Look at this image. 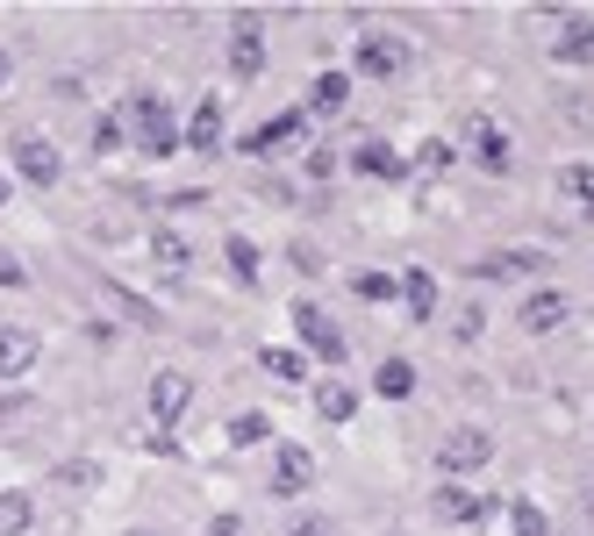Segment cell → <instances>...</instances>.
I'll return each mask as SVG.
<instances>
[{
  "mask_svg": "<svg viewBox=\"0 0 594 536\" xmlns=\"http://www.w3.org/2000/svg\"><path fill=\"white\" fill-rule=\"evenodd\" d=\"M315 486V458L301 451V443H280V458H272V494H309Z\"/></svg>",
  "mask_w": 594,
  "mask_h": 536,
  "instance_id": "ba28073f",
  "label": "cell"
},
{
  "mask_svg": "<svg viewBox=\"0 0 594 536\" xmlns=\"http://www.w3.org/2000/svg\"><path fill=\"white\" fill-rule=\"evenodd\" d=\"M94 480H101L94 458H72V465H58V486H94Z\"/></svg>",
  "mask_w": 594,
  "mask_h": 536,
  "instance_id": "83f0119b",
  "label": "cell"
},
{
  "mask_svg": "<svg viewBox=\"0 0 594 536\" xmlns=\"http://www.w3.org/2000/svg\"><path fill=\"white\" fill-rule=\"evenodd\" d=\"M187 401H194V379L187 372H158V379H150V416H158V422H179V416H187Z\"/></svg>",
  "mask_w": 594,
  "mask_h": 536,
  "instance_id": "8fae6325",
  "label": "cell"
},
{
  "mask_svg": "<svg viewBox=\"0 0 594 536\" xmlns=\"http://www.w3.org/2000/svg\"><path fill=\"white\" fill-rule=\"evenodd\" d=\"M122 144V115H101V129H94V150H115Z\"/></svg>",
  "mask_w": 594,
  "mask_h": 536,
  "instance_id": "f546056e",
  "label": "cell"
},
{
  "mask_svg": "<svg viewBox=\"0 0 594 536\" xmlns=\"http://www.w3.org/2000/svg\"><path fill=\"white\" fill-rule=\"evenodd\" d=\"M0 86H8V51H0Z\"/></svg>",
  "mask_w": 594,
  "mask_h": 536,
  "instance_id": "836d02e7",
  "label": "cell"
},
{
  "mask_svg": "<svg viewBox=\"0 0 594 536\" xmlns=\"http://www.w3.org/2000/svg\"><path fill=\"white\" fill-rule=\"evenodd\" d=\"M559 201L594 214V165H566V172H559Z\"/></svg>",
  "mask_w": 594,
  "mask_h": 536,
  "instance_id": "d6986e66",
  "label": "cell"
},
{
  "mask_svg": "<svg viewBox=\"0 0 594 536\" xmlns=\"http://www.w3.org/2000/svg\"><path fill=\"white\" fill-rule=\"evenodd\" d=\"M515 315H523L530 336H544V329H559V322H566V294H530Z\"/></svg>",
  "mask_w": 594,
  "mask_h": 536,
  "instance_id": "5bb4252c",
  "label": "cell"
},
{
  "mask_svg": "<svg viewBox=\"0 0 594 536\" xmlns=\"http://www.w3.org/2000/svg\"><path fill=\"white\" fill-rule=\"evenodd\" d=\"M301 129H309V115H301V107H286V115H272V122H265V129H258L243 150H251V158H272V150H294V144H301Z\"/></svg>",
  "mask_w": 594,
  "mask_h": 536,
  "instance_id": "9c48e42d",
  "label": "cell"
},
{
  "mask_svg": "<svg viewBox=\"0 0 594 536\" xmlns=\"http://www.w3.org/2000/svg\"><path fill=\"white\" fill-rule=\"evenodd\" d=\"M315 416H323V422H352L358 416V393L344 387V379H323V387H315Z\"/></svg>",
  "mask_w": 594,
  "mask_h": 536,
  "instance_id": "e0dca14e",
  "label": "cell"
},
{
  "mask_svg": "<svg viewBox=\"0 0 594 536\" xmlns=\"http://www.w3.org/2000/svg\"><path fill=\"white\" fill-rule=\"evenodd\" d=\"M358 172L365 179H402V158L387 144H358Z\"/></svg>",
  "mask_w": 594,
  "mask_h": 536,
  "instance_id": "603a6c76",
  "label": "cell"
},
{
  "mask_svg": "<svg viewBox=\"0 0 594 536\" xmlns=\"http://www.w3.org/2000/svg\"><path fill=\"white\" fill-rule=\"evenodd\" d=\"M230 272H237L243 286L258 280V251H251V243H243V237H230Z\"/></svg>",
  "mask_w": 594,
  "mask_h": 536,
  "instance_id": "484cf974",
  "label": "cell"
},
{
  "mask_svg": "<svg viewBox=\"0 0 594 536\" xmlns=\"http://www.w3.org/2000/svg\"><path fill=\"white\" fill-rule=\"evenodd\" d=\"M129 115H136V144H144L150 158H173V150H179V129H173V107H165L158 94H136V101H129Z\"/></svg>",
  "mask_w": 594,
  "mask_h": 536,
  "instance_id": "6da1fadb",
  "label": "cell"
},
{
  "mask_svg": "<svg viewBox=\"0 0 594 536\" xmlns=\"http://www.w3.org/2000/svg\"><path fill=\"white\" fill-rule=\"evenodd\" d=\"M358 294L365 301H394V294H402V280H387V272H358Z\"/></svg>",
  "mask_w": 594,
  "mask_h": 536,
  "instance_id": "4316f807",
  "label": "cell"
},
{
  "mask_svg": "<svg viewBox=\"0 0 594 536\" xmlns=\"http://www.w3.org/2000/svg\"><path fill=\"white\" fill-rule=\"evenodd\" d=\"M466 150H473V158L487 165V172H509V165H515V150H509V129H501L494 115H473V122H466Z\"/></svg>",
  "mask_w": 594,
  "mask_h": 536,
  "instance_id": "5b68a950",
  "label": "cell"
},
{
  "mask_svg": "<svg viewBox=\"0 0 594 536\" xmlns=\"http://www.w3.org/2000/svg\"><path fill=\"white\" fill-rule=\"evenodd\" d=\"M552 57H559V65H594V22H587V14L552 36Z\"/></svg>",
  "mask_w": 594,
  "mask_h": 536,
  "instance_id": "7c38bea8",
  "label": "cell"
},
{
  "mask_svg": "<svg viewBox=\"0 0 594 536\" xmlns=\"http://www.w3.org/2000/svg\"><path fill=\"white\" fill-rule=\"evenodd\" d=\"M0 201H8V179H0Z\"/></svg>",
  "mask_w": 594,
  "mask_h": 536,
  "instance_id": "e575fe53",
  "label": "cell"
},
{
  "mask_svg": "<svg viewBox=\"0 0 594 536\" xmlns=\"http://www.w3.org/2000/svg\"><path fill=\"white\" fill-rule=\"evenodd\" d=\"M14 172L29 179V187H58V150H51V136H14Z\"/></svg>",
  "mask_w": 594,
  "mask_h": 536,
  "instance_id": "52a82bcc",
  "label": "cell"
},
{
  "mask_svg": "<svg viewBox=\"0 0 594 536\" xmlns=\"http://www.w3.org/2000/svg\"><path fill=\"white\" fill-rule=\"evenodd\" d=\"M416 165H423V172H445V165H451V144H437V136H430V144L416 150Z\"/></svg>",
  "mask_w": 594,
  "mask_h": 536,
  "instance_id": "f1b7e54d",
  "label": "cell"
},
{
  "mask_svg": "<svg viewBox=\"0 0 594 536\" xmlns=\"http://www.w3.org/2000/svg\"><path fill=\"white\" fill-rule=\"evenodd\" d=\"M358 72L365 80H402L408 72V43L394 36V29H365L358 36Z\"/></svg>",
  "mask_w": 594,
  "mask_h": 536,
  "instance_id": "7a4b0ae2",
  "label": "cell"
},
{
  "mask_svg": "<svg viewBox=\"0 0 594 536\" xmlns=\"http://www.w3.org/2000/svg\"><path fill=\"white\" fill-rule=\"evenodd\" d=\"M22 280H29V272H22V265H14V258H8V251H0V286H22Z\"/></svg>",
  "mask_w": 594,
  "mask_h": 536,
  "instance_id": "1f68e13d",
  "label": "cell"
},
{
  "mask_svg": "<svg viewBox=\"0 0 594 536\" xmlns=\"http://www.w3.org/2000/svg\"><path fill=\"white\" fill-rule=\"evenodd\" d=\"M437 515H445V523H480L487 501L473 494V486H437Z\"/></svg>",
  "mask_w": 594,
  "mask_h": 536,
  "instance_id": "9a60e30c",
  "label": "cell"
},
{
  "mask_svg": "<svg viewBox=\"0 0 594 536\" xmlns=\"http://www.w3.org/2000/svg\"><path fill=\"white\" fill-rule=\"evenodd\" d=\"M158 258H165V265H173V272H179V265H187V243H179V237H173V229H165V237H158Z\"/></svg>",
  "mask_w": 594,
  "mask_h": 536,
  "instance_id": "4dcf8cb0",
  "label": "cell"
},
{
  "mask_svg": "<svg viewBox=\"0 0 594 536\" xmlns=\"http://www.w3.org/2000/svg\"><path fill=\"white\" fill-rule=\"evenodd\" d=\"M230 72L237 80H258V72H265V29H258V14H237L230 22Z\"/></svg>",
  "mask_w": 594,
  "mask_h": 536,
  "instance_id": "8992f818",
  "label": "cell"
},
{
  "mask_svg": "<svg viewBox=\"0 0 594 536\" xmlns=\"http://www.w3.org/2000/svg\"><path fill=\"white\" fill-rule=\"evenodd\" d=\"M37 336H29V329H0V379H22L29 372V365H37Z\"/></svg>",
  "mask_w": 594,
  "mask_h": 536,
  "instance_id": "4fadbf2b",
  "label": "cell"
},
{
  "mask_svg": "<svg viewBox=\"0 0 594 536\" xmlns=\"http://www.w3.org/2000/svg\"><path fill=\"white\" fill-rule=\"evenodd\" d=\"M509 536H552V523H544L538 501H509Z\"/></svg>",
  "mask_w": 594,
  "mask_h": 536,
  "instance_id": "cb8c5ba5",
  "label": "cell"
},
{
  "mask_svg": "<svg viewBox=\"0 0 594 536\" xmlns=\"http://www.w3.org/2000/svg\"><path fill=\"white\" fill-rule=\"evenodd\" d=\"M265 437H272V422L258 416V408H251V416H237V422H230V443H237V451H251V443H265Z\"/></svg>",
  "mask_w": 594,
  "mask_h": 536,
  "instance_id": "d4e9b609",
  "label": "cell"
},
{
  "mask_svg": "<svg viewBox=\"0 0 594 536\" xmlns=\"http://www.w3.org/2000/svg\"><path fill=\"white\" fill-rule=\"evenodd\" d=\"M258 365H265V372L280 379V387H294V379H309V358H301V350H280V344H272V350H258Z\"/></svg>",
  "mask_w": 594,
  "mask_h": 536,
  "instance_id": "44dd1931",
  "label": "cell"
},
{
  "mask_svg": "<svg viewBox=\"0 0 594 536\" xmlns=\"http://www.w3.org/2000/svg\"><path fill=\"white\" fill-rule=\"evenodd\" d=\"M344 101H352V80H344V72H315V86H309V107H315V115H337Z\"/></svg>",
  "mask_w": 594,
  "mask_h": 536,
  "instance_id": "ffe728a7",
  "label": "cell"
},
{
  "mask_svg": "<svg viewBox=\"0 0 594 536\" xmlns=\"http://www.w3.org/2000/svg\"><path fill=\"white\" fill-rule=\"evenodd\" d=\"M29 494H14V486H0V536H29Z\"/></svg>",
  "mask_w": 594,
  "mask_h": 536,
  "instance_id": "7402d4cb",
  "label": "cell"
},
{
  "mask_svg": "<svg viewBox=\"0 0 594 536\" xmlns=\"http://www.w3.org/2000/svg\"><path fill=\"white\" fill-rule=\"evenodd\" d=\"M487 458H494V443H487V429H451L445 443H437V465L459 480V472H480Z\"/></svg>",
  "mask_w": 594,
  "mask_h": 536,
  "instance_id": "277c9868",
  "label": "cell"
},
{
  "mask_svg": "<svg viewBox=\"0 0 594 536\" xmlns=\"http://www.w3.org/2000/svg\"><path fill=\"white\" fill-rule=\"evenodd\" d=\"M187 150H222V94H201L194 101V122H187V136H179Z\"/></svg>",
  "mask_w": 594,
  "mask_h": 536,
  "instance_id": "30bf717a",
  "label": "cell"
},
{
  "mask_svg": "<svg viewBox=\"0 0 594 536\" xmlns=\"http://www.w3.org/2000/svg\"><path fill=\"white\" fill-rule=\"evenodd\" d=\"M402 301H408V322H430V315H437V280L416 265V272L402 280Z\"/></svg>",
  "mask_w": 594,
  "mask_h": 536,
  "instance_id": "ac0fdd59",
  "label": "cell"
},
{
  "mask_svg": "<svg viewBox=\"0 0 594 536\" xmlns=\"http://www.w3.org/2000/svg\"><path fill=\"white\" fill-rule=\"evenodd\" d=\"M294 536H330V523H301V529H294Z\"/></svg>",
  "mask_w": 594,
  "mask_h": 536,
  "instance_id": "d6a6232c",
  "label": "cell"
},
{
  "mask_svg": "<svg viewBox=\"0 0 594 536\" xmlns=\"http://www.w3.org/2000/svg\"><path fill=\"white\" fill-rule=\"evenodd\" d=\"M373 393H379V401H408V393H416V365H408V358H387V365L373 372Z\"/></svg>",
  "mask_w": 594,
  "mask_h": 536,
  "instance_id": "2e32d148",
  "label": "cell"
},
{
  "mask_svg": "<svg viewBox=\"0 0 594 536\" xmlns=\"http://www.w3.org/2000/svg\"><path fill=\"white\" fill-rule=\"evenodd\" d=\"M294 329H301V344H309L323 365H344V329L315 308V301H301V308H294Z\"/></svg>",
  "mask_w": 594,
  "mask_h": 536,
  "instance_id": "3957f363",
  "label": "cell"
},
{
  "mask_svg": "<svg viewBox=\"0 0 594 536\" xmlns=\"http://www.w3.org/2000/svg\"><path fill=\"white\" fill-rule=\"evenodd\" d=\"M129 536H150V529H129Z\"/></svg>",
  "mask_w": 594,
  "mask_h": 536,
  "instance_id": "d590c367",
  "label": "cell"
}]
</instances>
